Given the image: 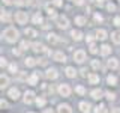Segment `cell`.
<instances>
[{
	"mask_svg": "<svg viewBox=\"0 0 120 113\" xmlns=\"http://www.w3.org/2000/svg\"><path fill=\"white\" fill-rule=\"evenodd\" d=\"M2 36L5 38L8 42H15V41H18V38H20V33H18V30L15 27H8L3 30Z\"/></svg>",
	"mask_w": 120,
	"mask_h": 113,
	"instance_id": "1",
	"label": "cell"
},
{
	"mask_svg": "<svg viewBox=\"0 0 120 113\" xmlns=\"http://www.w3.org/2000/svg\"><path fill=\"white\" fill-rule=\"evenodd\" d=\"M57 92H59L62 97H69V95H71V92H72V89H71V86H69V85H66V83H62V85H59Z\"/></svg>",
	"mask_w": 120,
	"mask_h": 113,
	"instance_id": "2",
	"label": "cell"
},
{
	"mask_svg": "<svg viewBox=\"0 0 120 113\" xmlns=\"http://www.w3.org/2000/svg\"><path fill=\"white\" fill-rule=\"evenodd\" d=\"M29 20V15L27 12H24V11H18L17 14H15V21L18 23V24H26Z\"/></svg>",
	"mask_w": 120,
	"mask_h": 113,
	"instance_id": "3",
	"label": "cell"
},
{
	"mask_svg": "<svg viewBox=\"0 0 120 113\" xmlns=\"http://www.w3.org/2000/svg\"><path fill=\"white\" fill-rule=\"evenodd\" d=\"M57 26H59V29H68L69 27V20H68V17H65V15L57 17Z\"/></svg>",
	"mask_w": 120,
	"mask_h": 113,
	"instance_id": "4",
	"label": "cell"
},
{
	"mask_svg": "<svg viewBox=\"0 0 120 113\" xmlns=\"http://www.w3.org/2000/svg\"><path fill=\"white\" fill-rule=\"evenodd\" d=\"M74 60L77 63H82L86 60V51L84 50H77L74 53Z\"/></svg>",
	"mask_w": 120,
	"mask_h": 113,
	"instance_id": "5",
	"label": "cell"
},
{
	"mask_svg": "<svg viewBox=\"0 0 120 113\" xmlns=\"http://www.w3.org/2000/svg\"><path fill=\"white\" fill-rule=\"evenodd\" d=\"M45 77L48 78V80H56V78L59 77V73L56 68H48L47 73H45Z\"/></svg>",
	"mask_w": 120,
	"mask_h": 113,
	"instance_id": "6",
	"label": "cell"
},
{
	"mask_svg": "<svg viewBox=\"0 0 120 113\" xmlns=\"http://www.w3.org/2000/svg\"><path fill=\"white\" fill-rule=\"evenodd\" d=\"M52 59L56 60V62H66V54L63 51H56L54 54H52Z\"/></svg>",
	"mask_w": 120,
	"mask_h": 113,
	"instance_id": "7",
	"label": "cell"
},
{
	"mask_svg": "<svg viewBox=\"0 0 120 113\" xmlns=\"http://www.w3.org/2000/svg\"><path fill=\"white\" fill-rule=\"evenodd\" d=\"M8 97H9L11 100H15V101H17L18 98H20V90H18V88H11L9 92H8Z\"/></svg>",
	"mask_w": 120,
	"mask_h": 113,
	"instance_id": "8",
	"label": "cell"
},
{
	"mask_svg": "<svg viewBox=\"0 0 120 113\" xmlns=\"http://www.w3.org/2000/svg\"><path fill=\"white\" fill-rule=\"evenodd\" d=\"M33 100H35V93H33L32 90H26V93H24V103L26 104H32Z\"/></svg>",
	"mask_w": 120,
	"mask_h": 113,
	"instance_id": "9",
	"label": "cell"
},
{
	"mask_svg": "<svg viewBox=\"0 0 120 113\" xmlns=\"http://www.w3.org/2000/svg\"><path fill=\"white\" fill-rule=\"evenodd\" d=\"M47 39H48V42L52 44V45H56V44L60 42V38H59V35H56V33H48Z\"/></svg>",
	"mask_w": 120,
	"mask_h": 113,
	"instance_id": "10",
	"label": "cell"
},
{
	"mask_svg": "<svg viewBox=\"0 0 120 113\" xmlns=\"http://www.w3.org/2000/svg\"><path fill=\"white\" fill-rule=\"evenodd\" d=\"M57 113H72V109H71L69 104H60L57 109Z\"/></svg>",
	"mask_w": 120,
	"mask_h": 113,
	"instance_id": "11",
	"label": "cell"
},
{
	"mask_svg": "<svg viewBox=\"0 0 120 113\" xmlns=\"http://www.w3.org/2000/svg\"><path fill=\"white\" fill-rule=\"evenodd\" d=\"M96 38H98V39H101V41L107 39V38H108L107 30H105V29H98V30H96Z\"/></svg>",
	"mask_w": 120,
	"mask_h": 113,
	"instance_id": "12",
	"label": "cell"
},
{
	"mask_svg": "<svg viewBox=\"0 0 120 113\" xmlns=\"http://www.w3.org/2000/svg\"><path fill=\"white\" fill-rule=\"evenodd\" d=\"M71 38H72L74 41H81L82 39V33H81V30H71Z\"/></svg>",
	"mask_w": 120,
	"mask_h": 113,
	"instance_id": "13",
	"label": "cell"
},
{
	"mask_svg": "<svg viewBox=\"0 0 120 113\" xmlns=\"http://www.w3.org/2000/svg\"><path fill=\"white\" fill-rule=\"evenodd\" d=\"M32 50L35 53H45V47L41 42H35V44H32Z\"/></svg>",
	"mask_w": 120,
	"mask_h": 113,
	"instance_id": "14",
	"label": "cell"
},
{
	"mask_svg": "<svg viewBox=\"0 0 120 113\" xmlns=\"http://www.w3.org/2000/svg\"><path fill=\"white\" fill-rule=\"evenodd\" d=\"M90 95H92L93 100H101V98H102V95H104V92H102L101 89H93L92 92H90Z\"/></svg>",
	"mask_w": 120,
	"mask_h": 113,
	"instance_id": "15",
	"label": "cell"
},
{
	"mask_svg": "<svg viewBox=\"0 0 120 113\" xmlns=\"http://www.w3.org/2000/svg\"><path fill=\"white\" fill-rule=\"evenodd\" d=\"M74 23H75L77 26H86L87 20H86V17H82V15H78V17L74 18Z\"/></svg>",
	"mask_w": 120,
	"mask_h": 113,
	"instance_id": "16",
	"label": "cell"
},
{
	"mask_svg": "<svg viewBox=\"0 0 120 113\" xmlns=\"http://www.w3.org/2000/svg\"><path fill=\"white\" fill-rule=\"evenodd\" d=\"M80 110L82 112V113H90V104L89 103H86V101H82V103H80Z\"/></svg>",
	"mask_w": 120,
	"mask_h": 113,
	"instance_id": "17",
	"label": "cell"
},
{
	"mask_svg": "<svg viewBox=\"0 0 120 113\" xmlns=\"http://www.w3.org/2000/svg\"><path fill=\"white\" fill-rule=\"evenodd\" d=\"M24 33L27 35L29 38H36L38 36V32L35 29H32V27H27V29H24Z\"/></svg>",
	"mask_w": 120,
	"mask_h": 113,
	"instance_id": "18",
	"label": "cell"
},
{
	"mask_svg": "<svg viewBox=\"0 0 120 113\" xmlns=\"http://www.w3.org/2000/svg\"><path fill=\"white\" fill-rule=\"evenodd\" d=\"M89 81H90V85H96V83H99V75L95 74V73L89 74Z\"/></svg>",
	"mask_w": 120,
	"mask_h": 113,
	"instance_id": "19",
	"label": "cell"
},
{
	"mask_svg": "<svg viewBox=\"0 0 120 113\" xmlns=\"http://www.w3.org/2000/svg\"><path fill=\"white\" fill-rule=\"evenodd\" d=\"M65 73H66V75L69 78H74L75 75H77V71H75V68H72V66H68L66 69H65Z\"/></svg>",
	"mask_w": 120,
	"mask_h": 113,
	"instance_id": "20",
	"label": "cell"
},
{
	"mask_svg": "<svg viewBox=\"0 0 120 113\" xmlns=\"http://www.w3.org/2000/svg\"><path fill=\"white\" fill-rule=\"evenodd\" d=\"M110 53H111V47H110V45L104 44L102 47H101V54H102V56H108Z\"/></svg>",
	"mask_w": 120,
	"mask_h": 113,
	"instance_id": "21",
	"label": "cell"
},
{
	"mask_svg": "<svg viewBox=\"0 0 120 113\" xmlns=\"http://www.w3.org/2000/svg\"><path fill=\"white\" fill-rule=\"evenodd\" d=\"M32 20H33V23H35V24H41V23L44 21L42 14H41V12H36L35 15H33V18H32Z\"/></svg>",
	"mask_w": 120,
	"mask_h": 113,
	"instance_id": "22",
	"label": "cell"
},
{
	"mask_svg": "<svg viewBox=\"0 0 120 113\" xmlns=\"http://www.w3.org/2000/svg\"><path fill=\"white\" fill-rule=\"evenodd\" d=\"M119 66V60L116 57H111L110 60H108V68H111V69H116V68Z\"/></svg>",
	"mask_w": 120,
	"mask_h": 113,
	"instance_id": "23",
	"label": "cell"
},
{
	"mask_svg": "<svg viewBox=\"0 0 120 113\" xmlns=\"http://www.w3.org/2000/svg\"><path fill=\"white\" fill-rule=\"evenodd\" d=\"M111 39H112L114 44H120V32L119 30H116V32L111 33Z\"/></svg>",
	"mask_w": 120,
	"mask_h": 113,
	"instance_id": "24",
	"label": "cell"
},
{
	"mask_svg": "<svg viewBox=\"0 0 120 113\" xmlns=\"http://www.w3.org/2000/svg\"><path fill=\"white\" fill-rule=\"evenodd\" d=\"M0 83H2V85H0V88L5 89L6 86L9 85V78H8V75H3V74H2V77H0Z\"/></svg>",
	"mask_w": 120,
	"mask_h": 113,
	"instance_id": "25",
	"label": "cell"
},
{
	"mask_svg": "<svg viewBox=\"0 0 120 113\" xmlns=\"http://www.w3.org/2000/svg\"><path fill=\"white\" fill-rule=\"evenodd\" d=\"M2 23H11V15L8 11L2 9Z\"/></svg>",
	"mask_w": 120,
	"mask_h": 113,
	"instance_id": "26",
	"label": "cell"
},
{
	"mask_svg": "<svg viewBox=\"0 0 120 113\" xmlns=\"http://www.w3.org/2000/svg\"><path fill=\"white\" fill-rule=\"evenodd\" d=\"M29 85H33V86H35V85H38V73H33L32 75H30V77H29Z\"/></svg>",
	"mask_w": 120,
	"mask_h": 113,
	"instance_id": "27",
	"label": "cell"
},
{
	"mask_svg": "<svg viewBox=\"0 0 120 113\" xmlns=\"http://www.w3.org/2000/svg\"><path fill=\"white\" fill-rule=\"evenodd\" d=\"M107 83L110 86H116V85H117V77H116V75H108V77H107Z\"/></svg>",
	"mask_w": 120,
	"mask_h": 113,
	"instance_id": "28",
	"label": "cell"
},
{
	"mask_svg": "<svg viewBox=\"0 0 120 113\" xmlns=\"http://www.w3.org/2000/svg\"><path fill=\"white\" fill-rule=\"evenodd\" d=\"M24 63H26V65H27V66H30V68H32V66H35L38 62H36V59H33V57H26Z\"/></svg>",
	"mask_w": 120,
	"mask_h": 113,
	"instance_id": "29",
	"label": "cell"
},
{
	"mask_svg": "<svg viewBox=\"0 0 120 113\" xmlns=\"http://www.w3.org/2000/svg\"><path fill=\"white\" fill-rule=\"evenodd\" d=\"M95 113H108L107 112V105H105V104H99L95 109Z\"/></svg>",
	"mask_w": 120,
	"mask_h": 113,
	"instance_id": "30",
	"label": "cell"
},
{
	"mask_svg": "<svg viewBox=\"0 0 120 113\" xmlns=\"http://www.w3.org/2000/svg\"><path fill=\"white\" fill-rule=\"evenodd\" d=\"M35 103H36L38 105H39V107H44V105L47 104V100H45L44 97H38L36 100H35Z\"/></svg>",
	"mask_w": 120,
	"mask_h": 113,
	"instance_id": "31",
	"label": "cell"
},
{
	"mask_svg": "<svg viewBox=\"0 0 120 113\" xmlns=\"http://www.w3.org/2000/svg\"><path fill=\"white\" fill-rule=\"evenodd\" d=\"M89 51L92 53V54H96V53H98V45H96L95 42H90V45H89Z\"/></svg>",
	"mask_w": 120,
	"mask_h": 113,
	"instance_id": "32",
	"label": "cell"
},
{
	"mask_svg": "<svg viewBox=\"0 0 120 113\" xmlns=\"http://www.w3.org/2000/svg\"><path fill=\"white\" fill-rule=\"evenodd\" d=\"M47 14L50 15V17L54 18V17H56V11H54V8L50 6V5H47Z\"/></svg>",
	"mask_w": 120,
	"mask_h": 113,
	"instance_id": "33",
	"label": "cell"
},
{
	"mask_svg": "<svg viewBox=\"0 0 120 113\" xmlns=\"http://www.w3.org/2000/svg\"><path fill=\"white\" fill-rule=\"evenodd\" d=\"M30 47H32V45H30L27 41H21V44H20V48H21V50H29Z\"/></svg>",
	"mask_w": 120,
	"mask_h": 113,
	"instance_id": "34",
	"label": "cell"
},
{
	"mask_svg": "<svg viewBox=\"0 0 120 113\" xmlns=\"http://www.w3.org/2000/svg\"><path fill=\"white\" fill-rule=\"evenodd\" d=\"M105 97H107L110 101H114L116 100V93L114 92H110V90H108V92H105Z\"/></svg>",
	"mask_w": 120,
	"mask_h": 113,
	"instance_id": "35",
	"label": "cell"
},
{
	"mask_svg": "<svg viewBox=\"0 0 120 113\" xmlns=\"http://www.w3.org/2000/svg\"><path fill=\"white\" fill-rule=\"evenodd\" d=\"M18 80H20V81H27L29 80V77H27V75H26V73H20V74H18Z\"/></svg>",
	"mask_w": 120,
	"mask_h": 113,
	"instance_id": "36",
	"label": "cell"
},
{
	"mask_svg": "<svg viewBox=\"0 0 120 113\" xmlns=\"http://www.w3.org/2000/svg\"><path fill=\"white\" fill-rule=\"evenodd\" d=\"M75 92H77L78 95H84V93H86V89L82 88V86H77V88H75Z\"/></svg>",
	"mask_w": 120,
	"mask_h": 113,
	"instance_id": "37",
	"label": "cell"
},
{
	"mask_svg": "<svg viewBox=\"0 0 120 113\" xmlns=\"http://www.w3.org/2000/svg\"><path fill=\"white\" fill-rule=\"evenodd\" d=\"M92 68H93V69H99V68H101V62H99V60H92Z\"/></svg>",
	"mask_w": 120,
	"mask_h": 113,
	"instance_id": "38",
	"label": "cell"
},
{
	"mask_svg": "<svg viewBox=\"0 0 120 113\" xmlns=\"http://www.w3.org/2000/svg\"><path fill=\"white\" fill-rule=\"evenodd\" d=\"M17 69H18L17 63H11V65H9V73H12V74H15V73H17Z\"/></svg>",
	"mask_w": 120,
	"mask_h": 113,
	"instance_id": "39",
	"label": "cell"
},
{
	"mask_svg": "<svg viewBox=\"0 0 120 113\" xmlns=\"http://www.w3.org/2000/svg\"><path fill=\"white\" fill-rule=\"evenodd\" d=\"M29 0H15V5H18V6H22V5H29Z\"/></svg>",
	"mask_w": 120,
	"mask_h": 113,
	"instance_id": "40",
	"label": "cell"
},
{
	"mask_svg": "<svg viewBox=\"0 0 120 113\" xmlns=\"http://www.w3.org/2000/svg\"><path fill=\"white\" fill-rule=\"evenodd\" d=\"M107 11L114 12V11H116V5H114V3H108V5H107Z\"/></svg>",
	"mask_w": 120,
	"mask_h": 113,
	"instance_id": "41",
	"label": "cell"
},
{
	"mask_svg": "<svg viewBox=\"0 0 120 113\" xmlns=\"http://www.w3.org/2000/svg\"><path fill=\"white\" fill-rule=\"evenodd\" d=\"M104 20V18H102V15H101V14H95V21H98V23H101V21H102Z\"/></svg>",
	"mask_w": 120,
	"mask_h": 113,
	"instance_id": "42",
	"label": "cell"
},
{
	"mask_svg": "<svg viewBox=\"0 0 120 113\" xmlns=\"http://www.w3.org/2000/svg\"><path fill=\"white\" fill-rule=\"evenodd\" d=\"M95 38L96 36H93V35H87V36H86V39H87V42H93V41H95Z\"/></svg>",
	"mask_w": 120,
	"mask_h": 113,
	"instance_id": "43",
	"label": "cell"
},
{
	"mask_svg": "<svg viewBox=\"0 0 120 113\" xmlns=\"http://www.w3.org/2000/svg\"><path fill=\"white\" fill-rule=\"evenodd\" d=\"M52 3H54V6H62L63 5V2H62V0H52Z\"/></svg>",
	"mask_w": 120,
	"mask_h": 113,
	"instance_id": "44",
	"label": "cell"
},
{
	"mask_svg": "<svg viewBox=\"0 0 120 113\" xmlns=\"http://www.w3.org/2000/svg\"><path fill=\"white\" fill-rule=\"evenodd\" d=\"M114 26L120 27V17H114Z\"/></svg>",
	"mask_w": 120,
	"mask_h": 113,
	"instance_id": "45",
	"label": "cell"
},
{
	"mask_svg": "<svg viewBox=\"0 0 120 113\" xmlns=\"http://www.w3.org/2000/svg\"><path fill=\"white\" fill-rule=\"evenodd\" d=\"M12 54H14V56H20V54H21V50H18V48H14V50H12Z\"/></svg>",
	"mask_w": 120,
	"mask_h": 113,
	"instance_id": "46",
	"label": "cell"
},
{
	"mask_svg": "<svg viewBox=\"0 0 120 113\" xmlns=\"http://www.w3.org/2000/svg\"><path fill=\"white\" fill-rule=\"evenodd\" d=\"M69 2L75 3V5H82V2H84V0H69Z\"/></svg>",
	"mask_w": 120,
	"mask_h": 113,
	"instance_id": "47",
	"label": "cell"
},
{
	"mask_svg": "<svg viewBox=\"0 0 120 113\" xmlns=\"http://www.w3.org/2000/svg\"><path fill=\"white\" fill-rule=\"evenodd\" d=\"M80 73H81V75H82V77H87V69H86V68H82V69L80 71Z\"/></svg>",
	"mask_w": 120,
	"mask_h": 113,
	"instance_id": "48",
	"label": "cell"
},
{
	"mask_svg": "<svg viewBox=\"0 0 120 113\" xmlns=\"http://www.w3.org/2000/svg\"><path fill=\"white\" fill-rule=\"evenodd\" d=\"M0 105H2V109H8V103L5 100H2V103H0Z\"/></svg>",
	"mask_w": 120,
	"mask_h": 113,
	"instance_id": "49",
	"label": "cell"
},
{
	"mask_svg": "<svg viewBox=\"0 0 120 113\" xmlns=\"http://www.w3.org/2000/svg\"><path fill=\"white\" fill-rule=\"evenodd\" d=\"M0 60H2V62H0V65H2V68H3V66H6V59H5V57H2Z\"/></svg>",
	"mask_w": 120,
	"mask_h": 113,
	"instance_id": "50",
	"label": "cell"
},
{
	"mask_svg": "<svg viewBox=\"0 0 120 113\" xmlns=\"http://www.w3.org/2000/svg\"><path fill=\"white\" fill-rule=\"evenodd\" d=\"M3 3H5V5H12V3H15L14 0H3Z\"/></svg>",
	"mask_w": 120,
	"mask_h": 113,
	"instance_id": "51",
	"label": "cell"
},
{
	"mask_svg": "<svg viewBox=\"0 0 120 113\" xmlns=\"http://www.w3.org/2000/svg\"><path fill=\"white\" fill-rule=\"evenodd\" d=\"M38 63H41V65H47V59H41V62L38 60Z\"/></svg>",
	"mask_w": 120,
	"mask_h": 113,
	"instance_id": "52",
	"label": "cell"
},
{
	"mask_svg": "<svg viewBox=\"0 0 120 113\" xmlns=\"http://www.w3.org/2000/svg\"><path fill=\"white\" fill-rule=\"evenodd\" d=\"M111 113H120V109H119V107H114V109L111 110Z\"/></svg>",
	"mask_w": 120,
	"mask_h": 113,
	"instance_id": "53",
	"label": "cell"
},
{
	"mask_svg": "<svg viewBox=\"0 0 120 113\" xmlns=\"http://www.w3.org/2000/svg\"><path fill=\"white\" fill-rule=\"evenodd\" d=\"M45 113H54V110L52 109H45Z\"/></svg>",
	"mask_w": 120,
	"mask_h": 113,
	"instance_id": "54",
	"label": "cell"
},
{
	"mask_svg": "<svg viewBox=\"0 0 120 113\" xmlns=\"http://www.w3.org/2000/svg\"><path fill=\"white\" fill-rule=\"evenodd\" d=\"M101 2H104V0H98V3H101Z\"/></svg>",
	"mask_w": 120,
	"mask_h": 113,
	"instance_id": "55",
	"label": "cell"
},
{
	"mask_svg": "<svg viewBox=\"0 0 120 113\" xmlns=\"http://www.w3.org/2000/svg\"><path fill=\"white\" fill-rule=\"evenodd\" d=\"M29 113H33V112H29Z\"/></svg>",
	"mask_w": 120,
	"mask_h": 113,
	"instance_id": "56",
	"label": "cell"
}]
</instances>
